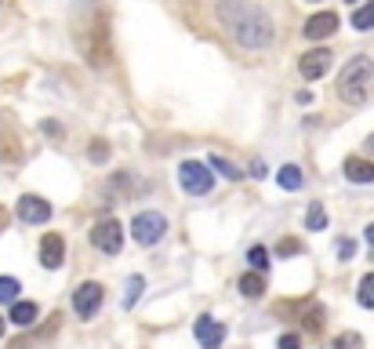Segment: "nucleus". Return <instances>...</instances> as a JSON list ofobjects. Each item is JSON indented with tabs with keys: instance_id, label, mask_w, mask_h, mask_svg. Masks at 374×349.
<instances>
[{
	"instance_id": "1",
	"label": "nucleus",
	"mask_w": 374,
	"mask_h": 349,
	"mask_svg": "<svg viewBox=\"0 0 374 349\" xmlns=\"http://www.w3.org/2000/svg\"><path fill=\"white\" fill-rule=\"evenodd\" d=\"M70 26H73V40L80 47V55H84V62L95 70H106L113 62L106 8L99 0H76L73 11H70Z\"/></svg>"
},
{
	"instance_id": "2",
	"label": "nucleus",
	"mask_w": 374,
	"mask_h": 349,
	"mask_svg": "<svg viewBox=\"0 0 374 349\" xmlns=\"http://www.w3.org/2000/svg\"><path fill=\"white\" fill-rule=\"evenodd\" d=\"M218 22L236 44L251 47V51H262L276 37L273 19L251 0H218Z\"/></svg>"
},
{
	"instance_id": "3",
	"label": "nucleus",
	"mask_w": 374,
	"mask_h": 349,
	"mask_svg": "<svg viewBox=\"0 0 374 349\" xmlns=\"http://www.w3.org/2000/svg\"><path fill=\"white\" fill-rule=\"evenodd\" d=\"M371 76H374V62H371L367 55H356L349 66L341 70V76H338V99L349 102V106H360V102L367 99Z\"/></svg>"
},
{
	"instance_id": "4",
	"label": "nucleus",
	"mask_w": 374,
	"mask_h": 349,
	"mask_svg": "<svg viewBox=\"0 0 374 349\" xmlns=\"http://www.w3.org/2000/svg\"><path fill=\"white\" fill-rule=\"evenodd\" d=\"M131 233H135V241L142 247H153L164 241V233H168V218L160 215V211H138L135 222H131Z\"/></svg>"
},
{
	"instance_id": "5",
	"label": "nucleus",
	"mask_w": 374,
	"mask_h": 349,
	"mask_svg": "<svg viewBox=\"0 0 374 349\" xmlns=\"http://www.w3.org/2000/svg\"><path fill=\"white\" fill-rule=\"evenodd\" d=\"M178 182L186 186V193L204 197V193H211V186H215V174L200 161H186V164H178Z\"/></svg>"
},
{
	"instance_id": "6",
	"label": "nucleus",
	"mask_w": 374,
	"mask_h": 349,
	"mask_svg": "<svg viewBox=\"0 0 374 349\" xmlns=\"http://www.w3.org/2000/svg\"><path fill=\"white\" fill-rule=\"evenodd\" d=\"M91 244L106 251V255H117V251L124 247V226L120 218H102L99 226H91Z\"/></svg>"
},
{
	"instance_id": "7",
	"label": "nucleus",
	"mask_w": 374,
	"mask_h": 349,
	"mask_svg": "<svg viewBox=\"0 0 374 349\" xmlns=\"http://www.w3.org/2000/svg\"><path fill=\"white\" fill-rule=\"evenodd\" d=\"M102 298H106L102 284H95V280L80 284V288L73 291V309H76V316H80V320H91V316L102 309Z\"/></svg>"
},
{
	"instance_id": "8",
	"label": "nucleus",
	"mask_w": 374,
	"mask_h": 349,
	"mask_svg": "<svg viewBox=\"0 0 374 349\" xmlns=\"http://www.w3.org/2000/svg\"><path fill=\"white\" fill-rule=\"evenodd\" d=\"M19 218L26 222V226H44V222L51 218V204H47L44 197L26 193V197L19 200Z\"/></svg>"
},
{
	"instance_id": "9",
	"label": "nucleus",
	"mask_w": 374,
	"mask_h": 349,
	"mask_svg": "<svg viewBox=\"0 0 374 349\" xmlns=\"http://www.w3.org/2000/svg\"><path fill=\"white\" fill-rule=\"evenodd\" d=\"M331 58H334V55L327 51V47H316V51H305V55H302V62H298V73L305 76V81H320V76L331 70Z\"/></svg>"
},
{
	"instance_id": "10",
	"label": "nucleus",
	"mask_w": 374,
	"mask_h": 349,
	"mask_svg": "<svg viewBox=\"0 0 374 349\" xmlns=\"http://www.w3.org/2000/svg\"><path fill=\"white\" fill-rule=\"evenodd\" d=\"M193 335H197V342H200L204 349H222L225 327H222L218 320H211V316H200V320L193 324Z\"/></svg>"
},
{
	"instance_id": "11",
	"label": "nucleus",
	"mask_w": 374,
	"mask_h": 349,
	"mask_svg": "<svg viewBox=\"0 0 374 349\" xmlns=\"http://www.w3.org/2000/svg\"><path fill=\"white\" fill-rule=\"evenodd\" d=\"M334 29H338V15H334V11H316L313 19L305 22L302 33H305L309 40H327Z\"/></svg>"
},
{
	"instance_id": "12",
	"label": "nucleus",
	"mask_w": 374,
	"mask_h": 349,
	"mask_svg": "<svg viewBox=\"0 0 374 349\" xmlns=\"http://www.w3.org/2000/svg\"><path fill=\"white\" fill-rule=\"evenodd\" d=\"M62 259H66V241H62L58 233H44V241H40V262H44V269H58Z\"/></svg>"
},
{
	"instance_id": "13",
	"label": "nucleus",
	"mask_w": 374,
	"mask_h": 349,
	"mask_svg": "<svg viewBox=\"0 0 374 349\" xmlns=\"http://www.w3.org/2000/svg\"><path fill=\"white\" fill-rule=\"evenodd\" d=\"M345 179L349 182H374V164L371 161H360V156H349L345 161Z\"/></svg>"
},
{
	"instance_id": "14",
	"label": "nucleus",
	"mask_w": 374,
	"mask_h": 349,
	"mask_svg": "<svg viewBox=\"0 0 374 349\" xmlns=\"http://www.w3.org/2000/svg\"><path fill=\"white\" fill-rule=\"evenodd\" d=\"M240 295L243 298H262L266 295V277L262 273H243L240 277Z\"/></svg>"
},
{
	"instance_id": "15",
	"label": "nucleus",
	"mask_w": 374,
	"mask_h": 349,
	"mask_svg": "<svg viewBox=\"0 0 374 349\" xmlns=\"http://www.w3.org/2000/svg\"><path fill=\"white\" fill-rule=\"evenodd\" d=\"M8 320L19 324V327H29V324L37 320V302H22V298H19V302L11 306V316H8Z\"/></svg>"
},
{
	"instance_id": "16",
	"label": "nucleus",
	"mask_w": 374,
	"mask_h": 349,
	"mask_svg": "<svg viewBox=\"0 0 374 349\" xmlns=\"http://www.w3.org/2000/svg\"><path fill=\"white\" fill-rule=\"evenodd\" d=\"M352 29H360V33L374 29V0H367L364 8H356V11H352Z\"/></svg>"
},
{
	"instance_id": "17",
	"label": "nucleus",
	"mask_w": 374,
	"mask_h": 349,
	"mask_svg": "<svg viewBox=\"0 0 374 349\" xmlns=\"http://www.w3.org/2000/svg\"><path fill=\"white\" fill-rule=\"evenodd\" d=\"M276 182H280L284 189H302V168L298 164H287V168H280V174H276Z\"/></svg>"
},
{
	"instance_id": "18",
	"label": "nucleus",
	"mask_w": 374,
	"mask_h": 349,
	"mask_svg": "<svg viewBox=\"0 0 374 349\" xmlns=\"http://www.w3.org/2000/svg\"><path fill=\"white\" fill-rule=\"evenodd\" d=\"M207 168L211 171H218V174H225V179H243V171L236 168V164H229V161H225V156H207Z\"/></svg>"
},
{
	"instance_id": "19",
	"label": "nucleus",
	"mask_w": 374,
	"mask_h": 349,
	"mask_svg": "<svg viewBox=\"0 0 374 349\" xmlns=\"http://www.w3.org/2000/svg\"><path fill=\"white\" fill-rule=\"evenodd\" d=\"M305 226L320 233V229H327V211H323V204H309V211H305Z\"/></svg>"
},
{
	"instance_id": "20",
	"label": "nucleus",
	"mask_w": 374,
	"mask_h": 349,
	"mask_svg": "<svg viewBox=\"0 0 374 349\" xmlns=\"http://www.w3.org/2000/svg\"><path fill=\"white\" fill-rule=\"evenodd\" d=\"M19 280H15V277H0V302H4V306H15V302H19Z\"/></svg>"
},
{
	"instance_id": "21",
	"label": "nucleus",
	"mask_w": 374,
	"mask_h": 349,
	"mask_svg": "<svg viewBox=\"0 0 374 349\" xmlns=\"http://www.w3.org/2000/svg\"><path fill=\"white\" fill-rule=\"evenodd\" d=\"M142 288H145V280L142 277H127V295H124V306H135L138 302V298H142Z\"/></svg>"
},
{
	"instance_id": "22",
	"label": "nucleus",
	"mask_w": 374,
	"mask_h": 349,
	"mask_svg": "<svg viewBox=\"0 0 374 349\" xmlns=\"http://www.w3.org/2000/svg\"><path fill=\"white\" fill-rule=\"evenodd\" d=\"M360 306H367V309H374V273H367L364 280H360Z\"/></svg>"
},
{
	"instance_id": "23",
	"label": "nucleus",
	"mask_w": 374,
	"mask_h": 349,
	"mask_svg": "<svg viewBox=\"0 0 374 349\" xmlns=\"http://www.w3.org/2000/svg\"><path fill=\"white\" fill-rule=\"evenodd\" d=\"M88 161H91V164H106V161H109V146H106L102 138H95L91 146H88Z\"/></svg>"
},
{
	"instance_id": "24",
	"label": "nucleus",
	"mask_w": 374,
	"mask_h": 349,
	"mask_svg": "<svg viewBox=\"0 0 374 349\" xmlns=\"http://www.w3.org/2000/svg\"><path fill=\"white\" fill-rule=\"evenodd\" d=\"M109 189H113V193H120V197L138 193V186H131V174H117V179L109 182Z\"/></svg>"
},
{
	"instance_id": "25",
	"label": "nucleus",
	"mask_w": 374,
	"mask_h": 349,
	"mask_svg": "<svg viewBox=\"0 0 374 349\" xmlns=\"http://www.w3.org/2000/svg\"><path fill=\"white\" fill-rule=\"evenodd\" d=\"M247 262H251L254 273H262V269H269V251L266 247H251L247 251Z\"/></svg>"
},
{
	"instance_id": "26",
	"label": "nucleus",
	"mask_w": 374,
	"mask_h": 349,
	"mask_svg": "<svg viewBox=\"0 0 374 349\" xmlns=\"http://www.w3.org/2000/svg\"><path fill=\"white\" fill-rule=\"evenodd\" d=\"M364 346V339L360 335H352V331H345V335H338L334 339V349H360Z\"/></svg>"
},
{
	"instance_id": "27",
	"label": "nucleus",
	"mask_w": 374,
	"mask_h": 349,
	"mask_svg": "<svg viewBox=\"0 0 374 349\" xmlns=\"http://www.w3.org/2000/svg\"><path fill=\"white\" fill-rule=\"evenodd\" d=\"M320 320H323V309H320V306H309V313H305V327H309V331H320Z\"/></svg>"
},
{
	"instance_id": "28",
	"label": "nucleus",
	"mask_w": 374,
	"mask_h": 349,
	"mask_svg": "<svg viewBox=\"0 0 374 349\" xmlns=\"http://www.w3.org/2000/svg\"><path fill=\"white\" fill-rule=\"evenodd\" d=\"M276 251H280V255H298V251H302V244H298V241H291V236H287V241H280V247H276Z\"/></svg>"
},
{
	"instance_id": "29",
	"label": "nucleus",
	"mask_w": 374,
	"mask_h": 349,
	"mask_svg": "<svg viewBox=\"0 0 374 349\" xmlns=\"http://www.w3.org/2000/svg\"><path fill=\"white\" fill-rule=\"evenodd\" d=\"M338 255H341V259L349 262V259L356 255V244H352V241H338Z\"/></svg>"
},
{
	"instance_id": "30",
	"label": "nucleus",
	"mask_w": 374,
	"mask_h": 349,
	"mask_svg": "<svg viewBox=\"0 0 374 349\" xmlns=\"http://www.w3.org/2000/svg\"><path fill=\"white\" fill-rule=\"evenodd\" d=\"M280 349H302L298 335H280Z\"/></svg>"
},
{
	"instance_id": "31",
	"label": "nucleus",
	"mask_w": 374,
	"mask_h": 349,
	"mask_svg": "<svg viewBox=\"0 0 374 349\" xmlns=\"http://www.w3.org/2000/svg\"><path fill=\"white\" fill-rule=\"evenodd\" d=\"M251 171H254V179H266V174H269V168L262 161H251Z\"/></svg>"
},
{
	"instance_id": "32",
	"label": "nucleus",
	"mask_w": 374,
	"mask_h": 349,
	"mask_svg": "<svg viewBox=\"0 0 374 349\" xmlns=\"http://www.w3.org/2000/svg\"><path fill=\"white\" fill-rule=\"evenodd\" d=\"M4 229H8V211L0 208V233H4Z\"/></svg>"
},
{
	"instance_id": "33",
	"label": "nucleus",
	"mask_w": 374,
	"mask_h": 349,
	"mask_svg": "<svg viewBox=\"0 0 374 349\" xmlns=\"http://www.w3.org/2000/svg\"><path fill=\"white\" fill-rule=\"evenodd\" d=\"M364 146H367V153H374V135H367V142H364Z\"/></svg>"
},
{
	"instance_id": "34",
	"label": "nucleus",
	"mask_w": 374,
	"mask_h": 349,
	"mask_svg": "<svg viewBox=\"0 0 374 349\" xmlns=\"http://www.w3.org/2000/svg\"><path fill=\"white\" fill-rule=\"evenodd\" d=\"M367 244H374V222H371V226H367Z\"/></svg>"
},
{
	"instance_id": "35",
	"label": "nucleus",
	"mask_w": 374,
	"mask_h": 349,
	"mask_svg": "<svg viewBox=\"0 0 374 349\" xmlns=\"http://www.w3.org/2000/svg\"><path fill=\"white\" fill-rule=\"evenodd\" d=\"M0 339H4V316H0Z\"/></svg>"
},
{
	"instance_id": "36",
	"label": "nucleus",
	"mask_w": 374,
	"mask_h": 349,
	"mask_svg": "<svg viewBox=\"0 0 374 349\" xmlns=\"http://www.w3.org/2000/svg\"><path fill=\"white\" fill-rule=\"evenodd\" d=\"M309 4H320V0H309Z\"/></svg>"
},
{
	"instance_id": "37",
	"label": "nucleus",
	"mask_w": 374,
	"mask_h": 349,
	"mask_svg": "<svg viewBox=\"0 0 374 349\" xmlns=\"http://www.w3.org/2000/svg\"><path fill=\"white\" fill-rule=\"evenodd\" d=\"M349 4H352V0H349Z\"/></svg>"
}]
</instances>
